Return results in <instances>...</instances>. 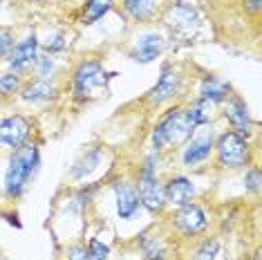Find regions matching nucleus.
Listing matches in <instances>:
<instances>
[{"label":"nucleus","mask_w":262,"mask_h":260,"mask_svg":"<svg viewBox=\"0 0 262 260\" xmlns=\"http://www.w3.org/2000/svg\"><path fill=\"white\" fill-rule=\"evenodd\" d=\"M159 157L162 155L150 153L141 162L139 173H137V180H135V188H137V195H139L141 209L150 211L155 215L164 213V209L168 206L164 200V182L159 180Z\"/></svg>","instance_id":"4"},{"label":"nucleus","mask_w":262,"mask_h":260,"mask_svg":"<svg viewBox=\"0 0 262 260\" xmlns=\"http://www.w3.org/2000/svg\"><path fill=\"white\" fill-rule=\"evenodd\" d=\"M40 54V43L36 38V34H29V36L20 38L18 43H14L11 47V52L7 54V68L9 72H16V74H25L27 70L34 68V63H36V58Z\"/></svg>","instance_id":"10"},{"label":"nucleus","mask_w":262,"mask_h":260,"mask_svg":"<svg viewBox=\"0 0 262 260\" xmlns=\"http://www.w3.org/2000/svg\"><path fill=\"white\" fill-rule=\"evenodd\" d=\"M213 148H215V133L206 135H193L186 144L182 146V166L186 168H198L211 157Z\"/></svg>","instance_id":"12"},{"label":"nucleus","mask_w":262,"mask_h":260,"mask_svg":"<svg viewBox=\"0 0 262 260\" xmlns=\"http://www.w3.org/2000/svg\"><path fill=\"white\" fill-rule=\"evenodd\" d=\"M213 108L215 105L213 103H206V101H195V103H190L188 105V117H190V121L195 123V128H200V126H206L208 121H213Z\"/></svg>","instance_id":"21"},{"label":"nucleus","mask_w":262,"mask_h":260,"mask_svg":"<svg viewBox=\"0 0 262 260\" xmlns=\"http://www.w3.org/2000/svg\"><path fill=\"white\" fill-rule=\"evenodd\" d=\"M244 188L253 195L260 193V168L258 166L247 168V173H244Z\"/></svg>","instance_id":"26"},{"label":"nucleus","mask_w":262,"mask_h":260,"mask_svg":"<svg viewBox=\"0 0 262 260\" xmlns=\"http://www.w3.org/2000/svg\"><path fill=\"white\" fill-rule=\"evenodd\" d=\"M242 9L247 16H260L262 0H242Z\"/></svg>","instance_id":"30"},{"label":"nucleus","mask_w":262,"mask_h":260,"mask_svg":"<svg viewBox=\"0 0 262 260\" xmlns=\"http://www.w3.org/2000/svg\"><path fill=\"white\" fill-rule=\"evenodd\" d=\"M224 119L229 121V126L233 133L242 135V137H251L253 133V119L251 115H249V108L247 103H244V99L240 97V94L231 92L229 99L224 101Z\"/></svg>","instance_id":"11"},{"label":"nucleus","mask_w":262,"mask_h":260,"mask_svg":"<svg viewBox=\"0 0 262 260\" xmlns=\"http://www.w3.org/2000/svg\"><path fill=\"white\" fill-rule=\"evenodd\" d=\"M112 193H115V209H117V218L119 220H135L137 213L141 211V202L137 188L133 182L119 180L112 184Z\"/></svg>","instance_id":"13"},{"label":"nucleus","mask_w":262,"mask_h":260,"mask_svg":"<svg viewBox=\"0 0 262 260\" xmlns=\"http://www.w3.org/2000/svg\"><path fill=\"white\" fill-rule=\"evenodd\" d=\"M65 260H88V249L81 242H74L65 249Z\"/></svg>","instance_id":"29"},{"label":"nucleus","mask_w":262,"mask_h":260,"mask_svg":"<svg viewBox=\"0 0 262 260\" xmlns=\"http://www.w3.org/2000/svg\"><path fill=\"white\" fill-rule=\"evenodd\" d=\"M27 3H38V5H43V3H50V0H27Z\"/></svg>","instance_id":"31"},{"label":"nucleus","mask_w":262,"mask_h":260,"mask_svg":"<svg viewBox=\"0 0 262 260\" xmlns=\"http://www.w3.org/2000/svg\"><path fill=\"white\" fill-rule=\"evenodd\" d=\"M34 74H36V79H52V74H54V58L50 54H38L36 63H34Z\"/></svg>","instance_id":"24"},{"label":"nucleus","mask_w":262,"mask_h":260,"mask_svg":"<svg viewBox=\"0 0 262 260\" xmlns=\"http://www.w3.org/2000/svg\"><path fill=\"white\" fill-rule=\"evenodd\" d=\"M23 88V76L16 72H5L0 74V99H9L14 94H18Z\"/></svg>","instance_id":"23"},{"label":"nucleus","mask_w":262,"mask_h":260,"mask_svg":"<svg viewBox=\"0 0 262 260\" xmlns=\"http://www.w3.org/2000/svg\"><path fill=\"white\" fill-rule=\"evenodd\" d=\"M164 23L172 38L190 43V40L198 36L204 20H202L200 9L195 5H190L188 0H172L164 11Z\"/></svg>","instance_id":"5"},{"label":"nucleus","mask_w":262,"mask_h":260,"mask_svg":"<svg viewBox=\"0 0 262 260\" xmlns=\"http://www.w3.org/2000/svg\"><path fill=\"white\" fill-rule=\"evenodd\" d=\"M65 34H61V32H56V34H52V36H47V43L43 45L45 50H47V54H56V52H63L65 50Z\"/></svg>","instance_id":"28"},{"label":"nucleus","mask_w":262,"mask_h":260,"mask_svg":"<svg viewBox=\"0 0 262 260\" xmlns=\"http://www.w3.org/2000/svg\"><path fill=\"white\" fill-rule=\"evenodd\" d=\"M193 133H195V123L190 121L188 110L175 105L155 123L150 133V148L155 155H162V153H168L172 148H182L193 137Z\"/></svg>","instance_id":"1"},{"label":"nucleus","mask_w":262,"mask_h":260,"mask_svg":"<svg viewBox=\"0 0 262 260\" xmlns=\"http://www.w3.org/2000/svg\"><path fill=\"white\" fill-rule=\"evenodd\" d=\"M112 72L99 58H81L72 72V99L79 103H90L94 99L105 97Z\"/></svg>","instance_id":"3"},{"label":"nucleus","mask_w":262,"mask_h":260,"mask_svg":"<svg viewBox=\"0 0 262 260\" xmlns=\"http://www.w3.org/2000/svg\"><path fill=\"white\" fill-rule=\"evenodd\" d=\"M220 253V240L217 238H204L190 253V260H217Z\"/></svg>","instance_id":"22"},{"label":"nucleus","mask_w":262,"mask_h":260,"mask_svg":"<svg viewBox=\"0 0 262 260\" xmlns=\"http://www.w3.org/2000/svg\"><path fill=\"white\" fill-rule=\"evenodd\" d=\"M14 43H16L14 32L0 25V58H7V54L11 52V47H14Z\"/></svg>","instance_id":"27"},{"label":"nucleus","mask_w":262,"mask_h":260,"mask_svg":"<svg viewBox=\"0 0 262 260\" xmlns=\"http://www.w3.org/2000/svg\"><path fill=\"white\" fill-rule=\"evenodd\" d=\"M166 40L159 32H146L137 36L133 50H130V58L137 63H152L155 58L162 56Z\"/></svg>","instance_id":"16"},{"label":"nucleus","mask_w":262,"mask_h":260,"mask_svg":"<svg viewBox=\"0 0 262 260\" xmlns=\"http://www.w3.org/2000/svg\"><path fill=\"white\" fill-rule=\"evenodd\" d=\"M0 260H3V256H0Z\"/></svg>","instance_id":"33"},{"label":"nucleus","mask_w":262,"mask_h":260,"mask_svg":"<svg viewBox=\"0 0 262 260\" xmlns=\"http://www.w3.org/2000/svg\"><path fill=\"white\" fill-rule=\"evenodd\" d=\"M20 101L32 103V105H40L47 101H54L58 97V85L54 83V79H29L23 81V88L18 90Z\"/></svg>","instance_id":"15"},{"label":"nucleus","mask_w":262,"mask_h":260,"mask_svg":"<svg viewBox=\"0 0 262 260\" xmlns=\"http://www.w3.org/2000/svg\"><path fill=\"white\" fill-rule=\"evenodd\" d=\"M85 249H88V260H110V247L103 245L97 238H92L88 242Z\"/></svg>","instance_id":"25"},{"label":"nucleus","mask_w":262,"mask_h":260,"mask_svg":"<svg viewBox=\"0 0 262 260\" xmlns=\"http://www.w3.org/2000/svg\"><path fill=\"white\" fill-rule=\"evenodd\" d=\"M121 5L135 23H150L157 16V0H121Z\"/></svg>","instance_id":"18"},{"label":"nucleus","mask_w":262,"mask_h":260,"mask_svg":"<svg viewBox=\"0 0 262 260\" xmlns=\"http://www.w3.org/2000/svg\"><path fill=\"white\" fill-rule=\"evenodd\" d=\"M0 5H3V0H0Z\"/></svg>","instance_id":"32"},{"label":"nucleus","mask_w":262,"mask_h":260,"mask_svg":"<svg viewBox=\"0 0 262 260\" xmlns=\"http://www.w3.org/2000/svg\"><path fill=\"white\" fill-rule=\"evenodd\" d=\"M144 260H166V242L159 235H141Z\"/></svg>","instance_id":"20"},{"label":"nucleus","mask_w":262,"mask_h":260,"mask_svg":"<svg viewBox=\"0 0 262 260\" xmlns=\"http://www.w3.org/2000/svg\"><path fill=\"white\" fill-rule=\"evenodd\" d=\"M195 193H198V186H195V182L186 175H172L164 182V200L172 209L193 202Z\"/></svg>","instance_id":"14"},{"label":"nucleus","mask_w":262,"mask_h":260,"mask_svg":"<svg viewBox=\"0 0 262 260\" xmlns=\"http://www.w3.org/2000/svg\"><path fill=\"white\" fill-rule=\"evenodd\" d=\"M215 162L217 168L222 170H237L249 166L251 162V144L247 137L233 133V130H226L220 137H215Z\"/></svg>","instance_id":"6"},{"label":"nucleus","mask_w":262,"mask_h":260,"mask_svg":"<svg viewBox=\"0 0 262 260\" xmlns=\"http://www.w3.org/2000/svg\"><path fill=\"white\" fill-rule=\"evenodd\" d=\"M184 90H186V76H184V72L177 65L166 63L162 68V74H159L157 83L146 92L144 103L148 108L157 110V108H162V105L172 103L175 99H180Z\"/></svg>","instance_id":"7"},{"label":"nucleus","mask_w":262,"mask_h":260,"mask_svg":"<svg viewBox=\"0 0 262 260\" xmlns=\"http://www.w3.org/2000/svg\"><path fill=\"white\" fill-rule=\"evenodd\" d=\"M170 229L182 238H198L208 229V218L200 204L188 202L170 213Z\"/></svg>","instance_id":"8"},{"label":"nucleus","mask_w":262,"mask_h":260,"mask_svg":"<svg viewBox=\"0 0 262 260\" xmlns=\"http://www.w3.org/2000/svg\"><path fill=\"white\" fill-rule=\"evenodd\" d=\"M38 166H40V148L36 141H27L25 146L16 148L7 162V170H5V182H3L5 195L9 200H18L27 191Z\"/></svg>","instance_id":"2"},{"label":"nucleus","mask_w":262,"mask_h":260,"mask_svg":"<svg viewBox=\"0 0 262 260\" xmlns=\"http://www.w3.org/2000/svg\"><path fill=\"white\" fill-rule=\"evenodd\" d=\"M233 92L231 90V85L226 83L224 79H220L215 74H206L202 76L200 85H198V99L200 101H206V103H224L226 99H229V94Z\"/></svg>","instance_id":"17"},{"label":"nucleus","mask_w":262,"mask_h":260,"mask_svg":"<svg viewBox=\"0 0 262 260\" xmlns=\"http://www.w3.org/2000/svg\"><path fill=\"white\" fill-rule=\"evenodd\" d=\"M32 121L25 115H9L0 119V146L14 153L27 141H32Z\"/></svg>","instance_id":"9"},{"label":"nucleus","mask_w":262,"mask_h":260,"mask_svg":"<svg viewBox=\"0 0 262 260\" xmlns=\"http://www.w3.org/2000/svg\"><path fill=\"white\" fill-rule=\"evenodd\" d=\"M112 7H115V0H88L85 7H83V23L92 25V23L103 18Z\"/></svg>","instance_id":"19"}]
</instances>
